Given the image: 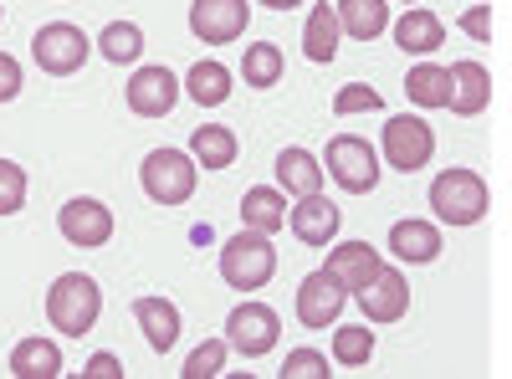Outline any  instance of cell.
Segmentation results:
<instances>
[{
	"instance_id": "obj_1",
	"label": "cell",
	"mask_w": 512,
	"mask_h": 379,
	"mask_svg": "<svg viewBox=\"0 0 512 379\" xmlns=\"http://www.w3.org/2000/svg\"><path fill=\"white\" fill-rule=\"evenodd\" d=\"M98 313H103V287L88 272H62L47 287V318H52V328L67 333V339L93 333L98 328Z\"/></svg>"
},
{
	"instance_id": "obj_2",
	"label": "cell",
	"mask_w": 512,
	"mask_h": 379,
	"mask_svg": "<svg viewBox=\"0 0 512 379\" xmlns=\"http://www.w3.org/2000/svg\"><path fill=\"white\" fill-rule=\"evenodd\" d=\"M277 272V246L267 231H251L241 226L226 246H221V277L241 292H256V287H267Z\"/></svg>"
},
{
	"instance_id": "obj_3",
	"label": "cell",
	"mask_w": 512,
	"mask_h": 379,
	"mask_svg": "<svg viewBox=\"0 0 512 379\" xmlns=\"http://www.w3.org/2000/svg\"><path fill=\"white\" fill-rule=\"evenodd\" d=\"M487 180L477 170H441L431 180V210L441 226H477L487 216Z\"/></svg>"
},
{
	"instance_id": "obj_4",
	"label": "cell",
	"mask_w": 512,
	"mask_h": 379,
	"mask_svg": "<svg viewBox=\"0 0 512 379\" xmlns=\"http://www.w3.org/2000/svg\"><path fill=\"white\" fill-rule=\"evenodd\" d=\"M195 180H200V164L180 149H154L139 164V185L154 205H185L195 195Z\"/></svg>"
},
{
	"instance_id": "obj_5",
	"label": "cell",
	"mask_w": 512,
	"mask_h": 379,
	"mask_svg": "<svg viewBox=\"0 0 512 379\" xmlns=\"http://www.w3.org/2000/svg\"><path fill=\"white\" fill-rule=\"evenodd\" d=\"M379 154H384V164H390V170L415 175V170H425V164H431V154H436V129H431L425 118H415V113H400V118L384 123Z\"/></svg>"
},
{
	"instance_id": "obj_6",
	"label": "cell",
	"mask_w": 512,
	"mask_h": 379,
	"mask_svg": "<svg viewBox=\"0 0 512 379\" xmlns=\"http://www.w3.org/2000/svg\"><path fill=\"white\" fill-rule=\"evenodd\" d=\"M323 170L333 175V185H344L349 195H369L374 185H379V154H374V144L369 139H359V134H338V139H328V154H323Z\"/></svg>"
},
{
	"instance_id": "obj_7",
	"label": "cell",
	"mask_w": 512,
	"mask_h": 379,
	"mask_svg": "<svg viewBox=\"0 0 512 379\" xmlns=\"http://www.w3.org/2000/svg\"><path fill=\"white\" fill-rule=\"evenodd\" d=\"M31 57L47 77H72L93 57V36H82V26H72V21H52L31 36Z\"/></svg>"
},
{
	"instance_id": "obj_8",
	"label": "cell",
	"mask_w": 512,
	"mask_h": 379,
	"mask_svg": "<svg viewBox=\"0 0 512 379\" xmlns=\"http://www.w3.org/2000/svg\"><path fill=\"white\" fill-rule=\"evenodd\" d=\"M277 339H282L277 308H267V303L231 308V318H226V349H236L241 359H262V354L277 349Z\"/></svg>"
},
{
	"instance_id": "obj_9",
	"label": "cell",
	"mask_w": 512,
	"mask_h": 379,
	"mask_svg": "<svg viewBox=\"0 0 512 379\" xmlns=\"http://www.w3.org/2000/svg\"><path fill=\"white\" fill-rule=\"evenodd\" d=\"M344 308H349V292L328 267L308 272L303 287H297V323L303 328H333L338 318H344Z\"/></svg>"
},
{
	"instance_id": "obj_10",
	"label": "cell",
	"mask_w": 512,
	"mask_h": 379,
	"mask_svg": "<svg viewBox=\"0 0 512 379\" xmlns=\"http://www.w3.org/2000/svg\"><path fill=\"white\" fill-rule=\"evenodd\" d=\"M57 231L67 246H82V251H98L113 241V210L103 200H88V195H77L57 210Z\"/></svg>"
},
{
	"instance_id": "obj_11",
	"label": "cell",
	"mask_w": 512,
	"mask_h": 379,
	"mask_svg": "<svg viewBox=\"0 0 512 379\" xmlns=\"http://www.w3.org/2000/svg\"><path fill=\"white\" fill-rule=\"evenodd\" d=\"M359 308H364V323H400L405 313H410V282H405V272H395V267H379L359 292Z\"/></svg>"
},
{
	"instance_id": "obj_12",
	"label": "cell",
	"mask_w": 512,
	"mask_h": 379,
	"mask_svg": "<svg viewBox=\"0 0 512 379\" xmlns=\"http://www.w3.org/2000/svg\"><path fill=\"white\" fill-rule=\"evenodd\" d=\"M251 21V6L246 0H195L190 6V31L195 41H210V47H226L236 41Z\"/></svg>"
},
{
	"instance_id": "obj_13",
	"label": "cell",
	"mask_w": 512,
	"mask_h": 379,
	"mask_svg": "<svg viewBox=\"0 0 512 379\" xmlns=\"http://www.w3.org/2000/svg\"><path fill=\"white\" fill-rule=\"evenodd\" d=\"M175 103H180V77L169 67H139L128 77V108L139 118H164Z\"/></svg>"
},
{
	"instance_id": "obj_14",
	"label": "cell",
	"mask_w": 512,
	"mask_h": 379,
	"mask_svg": "<svg viewBox=\"0 0 512 379\" xmlns=\"http://www.w3.org/2000/svg\"><path fill=\"white\" fill-rule=\"evenodd\" d=\"M292 236L303 241V246H328L338 236V226H344V216H338V205L318 190V195H303L292 205V216H287Z\"/></svg>"
},
{
	"instance_id": "obj_15",
	"label": "cell",
	"mask_w": 512,
	"mask_h": 379,
	"mask_svg": "<svg viewBox=\"0 0 512 379\" xmlns=\"http://www.w3.org/2000/svg\"><path fill=\"white\" fill-rule=\"evenodd\" d=\"M451 72V113H461V118H477V113H487V103H492V72L482 67V62H456V67H446Z\"/></svg>"
},
{
	"instance_id": "obj_16",
	"label": "cell",
	"mask_w": 512,
	"mask_h": 379,
	"mask_svg": "<svg viewBox=\"0 0 512 379\" xmlns=\"http://www.w3.org/2000/svg\"><path fill=\"white\" fill-rule=\"evenodd\" d=\"M134 323L144 328V344L154 354H169L180 344V308L169 303V298H139L134 303Z\"/></svg>"
},
{
	"instance_id": "obj_17",
	"label": "cell",
	"mask_w": 512,
	"mask_h": 379,
	"mask_svg": "<svg viewBox=\"0 0 512 379\" xmlns=\"http://www.w3.org/2000/svg\"><path fill=\"white\" fill-rule=\"evenodd\" d=\"M446 41V26H441V16L436 11H420V6H410L400 21H395V47L400 52H410V57H431L436 47Z\"/></svg>"
},
{
	"instance_id": "obj_18",
	"label": "cell",
	"mask_w": 512,
	"mask_h": 379,
	"mask_svg": "<svg viewBox=\"0 0 512 379\" xmlns=\"http://www.w3.org/2000/svg\"><path fill=\"white\" fill-rule=\"evenodd\" d=\"M390 251L410 267H425V262L441 257V231L431 221H395L390 226Z\"/></svg>"
},
{
	"instance_id": "obj_19",
	"label": "cell",
	"mask_w": 512,
	"mask_h": 379,
	"mask_svg": "<svg viewBox=\"0 0 512 379\" xmlns=\"http://www.w3.org/2000/svg\"><path fill=\"white\" fill-rule=\"evenodd\" d=\"M272 170H277V190H282V195L303 200V195H318V190H323V164H318L308 149H282Z\"/></svg>"
},
{
	"instance_id": "obj_20",
	"label": "cell",
	"mask_w": 512,
	"mask_h": 379,
	"mask_svg": "<svg viewBox=\"0 0 512 379\" xmlns=\"http://www.w3.org/2000/svg\"><path fill=\"white\" fill-rule=\"evenodd\" d=\"M333 16H338V31H349L354 41H374L390 31V0H338Z\"/></svg>"
},
{
	"instance_id": "obj_21",
	"label": "cell",
	"mask_w": 512,
	"mask_h": 379,
	"mask_svg": "<svg viewBox=\"0 0 512 379\" xmlns=\"http://www.w3.org/2000/svg\"><path fill=\"white\" fill-rule=\"evenodd\" d=\"M241 226L277 236V231L287 226V195L272 190V185H251V190L241 195Z\"/></svg>"
},
{
	"instance_id": "obj_22",
	"label": "cell",
	"mask_w": 512,
	"mask_h": 379,
	"mask_svg": "<svg viewBox=\"0 0 512 379\" xmlns=\"http://www.w3.org/2000/svg\"><path fill=\"white\" fill-rule=\"evenodd\" d=\"M384 262H379V251L369 246V241H349V246H338L333 251V257H328V272L338 277V282H344V292H349V298H354V292L379 272Z\"/></svg>"
},
{
	"instance_id": "obj_23",
	"label": "cell",
	"mask_w": 512,
	"mask_h": 379,
	"mask_svg": "<svg viewBox=\"0 0 512 379\" xmlns=\"http://www.w3.org/2000/svg\"><path fill=\"white\" fill-rule=\"evenodd\" d=\"M11 374L16 379H57L62 374V349L52 339H21L11 349Z\"/></svg>"
},
{
	"instance_id": "obj_24",
	"label": "cell",
	"mask_w": 512,
	"mask_h": 379,
	"mask_svg": "<svg viewBox=\"0 0 512 379\" xmlns=\"http://www.w3.org/2000/svg\"><path fill=\"white\" fill-rule=\"evenodd\" d=\"M190 159L205 164V170H231L236 164V134L221 129V123H200L190 139Z\"/></svg>"
},
{
	"instance_id": "obj_25",
	"label": "cell",
	"mask_w": 512,
	"mask_h": 379,
	"mask_svg": "<svg viewBox=\"0 0 512 379\" xmlns=\"http://www.w3.org/2000/svg\"><path fill=\"white\" fill-rule=\"evenodd\" d=\"M405 98H410L415 108H446V103H451V72L436 67V62L410 67V77H405Z\"/></svg>"
},
{
	"instance_id": "obj_26",
	"label": "cell",
	"mask_w": 512,
	"mask_h": 379,
	"mask_svg": "<svg viewBox=\"0 0 512 379\" xmlns=\"http://www.w3.org/2000/svg\"><path fill=\"white\" fill-rule=\"evenodd\" d=\"M282 67H287V57H282L277 41H251L246 57H241V77H246V88H262V93L282 82Z\"/></svg>"
},
{
	"instance_id": "obj_27",
	"label": "cell",
	"mask_w": 512,
	"mask_h": 379,
	"mask_svg": "<svg viewBox=\"0 0 512 379\" xmlns=\"http://www.w3.org/2000/svg\"><path fill=\"white\" fill-rule=\"evenodd\" d=\"M303 52H308V62H333V57H338V16H333L328 0H318V6L308 11Z\"/></svg>"
},
{
	"instance_id": "obj_28",
	"label": "cell",
	"mask_w": 512,
	"mask_h": 379,
	"mask_svg": "<svg viewBox=\"0 0 512 379\" xmlns=\"http://www.w3.org/2000/svg\"><path fill=\"white\" fill-rule=\"evenodd\" d=\"M231 72L221 67V62H195L190 67V77H185V93L200 103V108H221L226 98H231Z\"/></svg>"
},
{
	"instance_id": "obj_29",
	"label": "cell",
	"mask_w": 512,
	"mask_h": 379,
	"mask_svg": "<svg viewBox=\"0 0 512 379\" xmlns=\"http://www.w3.org/2000/svg\"><path fill=\"white\" fill-rule=\"evenodd\" d=\"M98 52H103L113 67L139 62V57H144V31H139L134 21H108L103 36H98Z\"/></svg>"
},
{
	"instance_id": "obj_30",
	"label": "cell",
	"mask_w": 512,
	"mask_h": 379,
	"mask_svg": "<svg viewBox=\"0 0 512 379\" xmlns=\"http://www.w3.org/2000/svg\"><path fill=\"white\" fill-rule=\"evenodd\" d=\"M374 359V328L359 323V328H338L333 323V364H344V369H364Z\"/></svg>"
},
{
	"instance_id": "obj_31",
	"label": "cell",
	"mask_w": 512,
	"mask_h": 379,
	"mask_svg": "<svg viewBox=\"0 0 512 379\" xmlns=\"http://www.w3.org/2000/svg\"><path fill=\"white\" fill-rule=\"evenodd\" d=\"M384 108V98L369 88V82H349V88H338L333 93V113L338 118H354V113H379Z\"/></svg>"
},
{
	"instance_id": "obj_32",
	"label": "cell",
	"mask_w": 512,
	"mask_h": 379,
	"mask_svg": "<svg viewBox=\"0 0 512 379\" xmlns=\"http://www.w3.org/2000/svg\"><path fill=\"white\" fill-rule=\"evenodd\" d=\"M26 205V170L16 159H0V216H16Z\"/></svg>"
},
{
	"instance_id": "obj_33",
	"label": "cell",
	"mask_w": 512,
	"mask_h": 379,
	"mask_svg": "<svg viewBox=\"0 0 512 379\" xmlns=\"http://www.w3.org/2000/svg\"><path fill=\"white\" fill-rule=\"evenodd\" d=\"M221 364H226V339H205L190 359H185V379H216L221 374Z\"/></svg>"
},
{
	"instance_id": "obj_34",
	"label": "cell",
	"mask_w": 512,
	"mask_h": 379,
	"mask_svg": "<svg viewBox=\"0 0 512 379\" xmlns=\"http://www.w3.org/2000/svg\"><path fill=\"white\" fill-rule=\"evenodd\" d=\"M328 374H333L328 354H318V349H292L282 364V379H328Z\"/></svg>"
},
{
	"instance_id": "obj_35",
	"label": "cell",
	"mask_w": 512,
	"mask_h": 379,
	"mask_svg": "<svg viewBox=\"0 0 512 379\" xmlns=\"http://www.w3.org/2000/svg\"><path fill=\"white\" fill-rule=\"evenodd\" d=\"M16 98H21V62L0 52V103H16Z\"/></svg>"
},
{
	"instance_id": "obj_36",
	"label": "cell",
	"mask_w": 512,
	"mask_h": 379,
	"mask_svg": "<svg viewBox=\"0 0 512 379\" xmlns=\"http://www.w3.org/2000/svg\"><path fill=\"white\" fill-rule=\"evenodd\" d=\"M461 31L472 36V41H492V11L487 6H472V11L461 16Z\"/></svg>"
},
{
	"instance_id": "obj_37",
	"label": "cell",
	"mask_w": 512,
	"mask_h": 379,
	"mask_svg": "<svg viewBox=\"0 0 512 379\" xmlns=\"http://www.w3.org/2000/svg\"><path fill=\"white\" fill-rule=\"evenodd\" d=\"M82 379H123L118 354H93V359H88V369H82Z\"/></svg>"
},
{
	"instance_id": "obj_38",
	"label": "cell",
	"mask_w": 512,
	"mask_h": 379,
	"mask_svg": "<svg viewBox=\"0 0 512 379\" xmlns=\"http://www.w3.org/2000/svg\"><path fill=\"white\" fill-rule=\"evenodd\" d=\"M267 11H292V6H303V0H262Z\"/></svg>"
},
{
	"instance_id": "obj_39",
	"label": "cell",
	"mask_w": 512,
	"mask_h": 379,
	"mask_svg": "<svg viewBox=\"0 0 512 379\" xmlns=\"http://www.w3.org/2000/svg\"><path fill=\"white\" fill-rule=\"evenodd\" d=\"M0 16H6V11H0Z\"/></svg>"
},
{
	"instance_id": "obj_40",
	"label": "cell",
	"mask_w": 512,
	"mask_h": 379,
	"mask_svg": "<svg viewBox=\"0 0 512 379\" xmlns=\"http://www.w3.org/2000/svg\"><path fill=\"white\" fill-rule=\"evenodd\" d=\"M405 6H410V0H405Z\"/></svg>"
}]
</instances>
